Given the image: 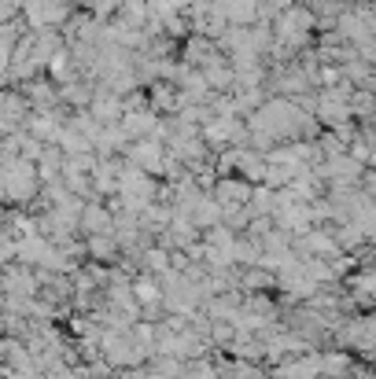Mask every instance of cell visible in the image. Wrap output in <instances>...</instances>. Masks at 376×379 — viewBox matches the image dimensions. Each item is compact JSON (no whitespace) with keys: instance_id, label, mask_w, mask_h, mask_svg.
<instances>
[{"instance_id":"obj_2","label":"cell","mask_w":376,"mask_h":379,"mask_svg":"<svg viewBox=\"0 0 376 379\" xmlns=\"http://www.w3.org/2000/svg\"><path fill=\"white\" fill-rule=\"evenodd\" d=\"M119 4H122V0H93V8H96V15H100V19H103V15H111V11L119 8Z\"/></svg>"},{"instance_id":"obj_1","label":"cell","mask_w":376,"mask_h":379,"mask_svg":"<svg viewBox=\"0 0 376 379\" xmlns=\"http://www.w3.org/2000/svg\"><path fill=\"white\" fill-rule=\"evenodd\" d=\"M114 114H122V103L119 100H96V118H114Z\"/></svg>"},{"instance_id":"obj_3","label":"cell","mask_w":376,"mask_h":379,"mask_svg":"<svg viewBox=\"0 0 376 379\" xmlns=\"http://www.w3.org/2000/svg\"><path fill=\"white\" fill-rule=\"evenodd\" d=\"M288 4H292V0H269L266 8H288Z\"/></svg>"}]
</instances>
